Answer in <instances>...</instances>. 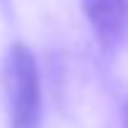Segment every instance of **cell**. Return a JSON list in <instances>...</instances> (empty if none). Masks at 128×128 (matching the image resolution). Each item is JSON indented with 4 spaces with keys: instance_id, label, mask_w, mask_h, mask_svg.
I'll return each instance as SVG.
<instances>
[{
    "instance_id": "cell-1",
    "label": "cell",
    "mask_w": 128,
    "mask_h": 128,
    "mask_svg": "<svg viewBox=\"0 0 128 128\" xmlns=\"http://www.w3.org/2000/svg\"><path fill=\"white\" fill-rule=\"evenodd\" d=\"M3 86L8 102V128H42V84L34 52L13 42L3 63Z\"/></svg>"
},
{
    "instance_id": "cell-2",
    "label": "cell",
    "mask_w": 128,
    "mask_h": 128,
    "mask_svg": "<svg viewBox=\"0 0 128 128\" xmlns=\"http://www.w3.org/2000/svg\"><path fill=\"white\" fill-rule=\"evenodd\" d=\"M81 8L102 52L128 44V0H81Z\"/></svg>"
},
{
    "instance_id": "cell-3",
    "label": "cell",
    "mask_w": 128,
    "mask_h": 128,
    "mask_svg": "<svg viewBox=\"0 0 128 128\" xmlns=\"http://www.w3.org/2000/svg\"><path fill=\"white\" fill-rule=\"evenodd\" d=\"M120 128H128V100L123 104V126H120Z\"/></svg>"
}]
</instances>
